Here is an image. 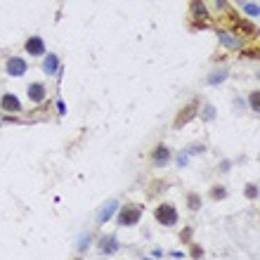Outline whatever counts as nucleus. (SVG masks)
<instances>
[{
  "label": "nucleus",
  "instance_id": "obj_9",
  "mask_svg": "<svg viewBox=\"0 0 260 260\" xmlns=\"http://www.w3.org/2000/svg\"><path fill=\"white\" fill-rule=\"evenodd\" d=\"M26 95H29V99H31V102L41 104V102H45V95H47V90H45L43 83H31V86L26 87Z\"/></svg>",
  "mask_w": 260,
  "mask_h": 260
},
{
  "label": "nucleus",
  "instance_id": "obj_20",
  "mask_svg": "<svg viewBox=\"0 0 260 260\" xmlns=\"http://www.w3.org/2000/svg\"><path fill=\"white\" fill-rule=\"evenodd\" d=\"M244 10L249 12V14H260V7L256 2H249V5H244Z\"/></svg>",
  "mask_w": 260,
  "mask_h": 260
},
{
  "label": "nucleus",
  "instance_id": "obj_8",
  "mask_svg": "<svg viewBox=\"0 0 260 260\" xmlns=\"http://www.w3.org/2000/svg\"><path fill=\"white\" fill-rule=\"evenodd\" d=\"M24 50L29 54H33V57H41V54H45V41L41 36H31V38H26Z\"/></svg>",
  "mask_w": 260,
  "mask_h": 260
},
{
  "label": "nucleus",
  "instance_id": "obj_24",
  "mask_svg": "<svg viewBox=\"0 0 260 260\" xmlns=\"http://www.w3.org/2000/svg\"><path fill=\"white\" fill-rule=\"evenodd\" d=\"M57 109H59V114H66V109H64V104H62V99H57Z\"/></svg>",
  "mask_w": 260,
  "mask_h": 260
},
{
  "label": "nucleus",
  "instance_id": "obj_21",
  "mask_svg": "<svg viewBox=\"0 0 260 260\" xmlns=\"http://www.w3.org/2000/svg\"><path fill=\"white\" fill-rule=\"evenodd\" d=\"M213 116H216V109H213V107H206V111H204V121H211Z\"/></svg>",
  "mask_w": 260,
  "mask_h": 260
},
{
  "label": "nucleus",
  "instance_id": "obj_4",
  "mask_svg": "<svg viewBox=\"0 0 260 260\" xmlns=\"http://www.w3.org/2000/svg\"><path fill=\"white\" fill-rule=\"evenodd\" d=\"M97 249H99V253H104V256H114V253L121 249V244H119V239H116V234H104V237L97 241Z\"/></svg>",
  "mask_w": 260,
  "mask_h": 260
},
{
  "label": "nucleus",
  "instance_id": "obj_19",
  "mask_svg": "<svg viewBox=\"0 0 260 260\" xmlns=\"http://www.w3.org/2000/svg\"><path fill=\"white\" fill-rule=\"evenodd\" d=\"M87 244H90V234H83V237H81V241H78V251H86Z\"/></svg>",
  "mask_w": 260,
  "mask_h": 260
},
{
  "label": "nucleus",
  "instance_id": "obj_23",
  "mask_svg": "<svg viewBox=\"0 0 260 260\" xmlns=\"http://www.w3.org/2000/svg\"><path fill=\"white\" fill-rule=\"evenodd\" d=\"M189 234H192V227H184L182 229V241H192V237H189Z\"/></svg>",
  "mask_w": 260,
  "mask_h": 260
},
{
  "label": "nucleus",
  "instance_id": "obj_10",
  "mask_svg": "<svg viewBox=\"0 0 260 260\" xmlns=\"http://www.w3.org/2000/svg\"><path fill=\"white\" fill-rule=\"evenodd\" d=\"M152 161L156 163V166H166V163L171 161V149H168L166 144H156L152 152Z\"/></svg>",
  "mask_w": 260,
  "mask_h": 260
},
{
  "label": "nucleus",
  "instance_id": "obj_7",
  "mask_svg": "<svg viewBox=\"0 0 260 260\" xmlns=\"http://www.w3.org/2000/svg\"><path fill=\"white\" fill-rule=\"evenodd\" d=\"M196 109H199V99H192V102H189V104H187V107H184L182 111L177 114V119H175V128H182V126H184V123H187L189 119H194V116H196Z\"/></svg>",
  "mask_w": 260,
  "mask_h": 260
},
{
  "label": "nucleus",
  "instance_id": "obj_1",
  "mask_svg": "<svg viewBox=\"0 0 260 260\" xmlns=\"http://www.w3.org/2000/svg\"><path fill=\"white\" fill-rule=\"evenodd\" d=\"M142 217V206H135V204H126V206L119 211L116 216V222L121 227H130V225H137Z\"/></svg>",
  "mask_w": 260,
  "mask_h": 260
},
{
  "label": "nucleus",
  "instance_id": "obj_6",
  "mask_svg": "<svg viewBox=\"0 0 260 260\" xmlns=\"http://www.w3.org/2000/svg\"><path fill=\"white\" fill-rule=\"evenodd\" d=\"M0 109H2V111H7V114H19V111H22V102H19L17 95L5 92V95L0 97Z\"/></svg>",
  "mask_w": 260,
  "mask_h": 260
},
{
  "label": "nucleus",
  "instance_id": "obj_18",
  "mask_svg": "<svg viewBox=\"0 0 260 260\" xmlns=\"http://www.w3.org/2000/svg\"><path fill=\"white\" fill-rule=\"evenodd\" d=\"M192 10L196 12V14H201V17H206L208 12H206V5L204 2H192Z\"/></svg>",
  "mask_w": 260,
  "mask_h": 260
},
{
  "label": "nucleus",
  "instance_id": "obj_22",
  "mask_svg": "<svg viewBox=\"0 0 260 260\" xmlns=\"http://www.w3.org/2000/svg\"><path fill=\"white\" fill-rule=\"evenodd\" d=\"M192 256H194V258H201V256H204V249H201V246H192Z\"/></svg>",
  "mask_w": 260,
  "mask_h": 260
},
{
  "label": "nucleus",
  "instance_id": "obj_17",
  "mask_svg": "<svg viewBox=\"0 0 260 260\" xmlns=\"http://www.w3.org/2000/svg\"><path fill=\"white\" fill-rule=\"evenodd\" d=\"M187 206H189V211H201V199H199V194L187 196Z\"/></svg>",
  "mask_w": 260,
  "mask_h": 260
},
{
  "label": "nucleus",
  "instance_id": "obj_15",
  "mask_svg": "<svg viewBox=\"0 0 260 260\" xmlns=\"http://www.w3.org/2000/svg\"><path fill=\"white\" fill-rule=\"evenodd\" d=\"M211 196H213L216 201H220V199H225V196H227V189H225L222 184H213V187H211Z\"/></svg>",
  "mask_w": 260,
  "mask_h": 260
},
{
  "label": "nucleus",
  "instance_id": "obj_26",
  "mask_svg": "<svg viewBox=\"0 0 260 260\" xmlns=\"http://www.w3.org/2000/svg\"><path fill=\"white\" fill-rule=\"evenodd\" d=\"M76 260H81V258H76Z\"/></svg>",
  "mask_w": 260,
  "mask_h": 260
},
{
  "label": "nucleus",
  "instance_id": "obj_2",
  "mask_svg": "<svg viewBox=\"0 0 260 260\" xmlns=\"http://www.w3.org/2000/svg\"><path fill=\"white\" fill-rule=\"evenodd\" d=\"M154 217H156V222L163 225V227H173L175 222H177V208L173 204H159V206L154 208Z\"/></svg>",
  "mask_w": 260,
  "mask_h": 260
},
{
  "label": "nucleus",
  "instance_id": "obj_5",
  "mask_svg": "<svg viewBox=\"0 0 260 260\" xmlns=\"http://www.w3.org/2000/svg\"><path fill=\"white\" fill-rule=\"evenodd\" d=\"M116 211H119V199H109L104 206L97 211V225H104L111 220V216H116Z\"/></svg>",
  "mask_w": 260,
  "mask_h": 260
},
{
  "label": "nucleus",
  "instance_id": "obj_16",
  "mask_svg": "<svg viewBox=\"0 0 260 260\" xmlns=\"http://www.w3.org/2000/svg\"><path fill=\"white\" fill-rule=\"evenodd\" d=\"M244 194H246V199H258L260 196V187L258 184H246V187H244Z\"/></svg>",
  "mask_w": 260,
  "mask_h": 260
},
{
  "label": "nucleus",
  "instance_id": "obj_3",
  "mask_svg": "<svg viewBox=\"0 0 260 260\" xmlns=\"http://www.w3.org/2000/svg\"><path fill=\"white\" fill-rule=\"evenodd\" d=\"M5 71H7V76L12 78H22L26 71H29V62L22 59V57H10L7 62H5Z\"/></svg>",
  "mask_w": 260,
  "mask_h": 260
},
{
  "label": "nucleus",
  "instance_id": "obj_25",
  "mask_svg": "<svg viewBox=\"0 0 260 260\" xmlns=\"http://www.w3.org/2000/svg\"><path fill=\"white\" fill-rule=\"evenodd\" d=\"M258 78H260V74H258Z\"/></svg>",
  "mask_w": 260,
  "mask_h": 260
},
{
  "label": "nucleus",
  "instance_id": "obj_13",
  "mask_svg": "<svg viewBox=\"0 0 260 260\" xmlns=\"http://www.w3.org/2000/svg\"><path fill=\"white\" fill-rule=\"evenodd\" d=\"M217 36H220V43L227 45V47H239V45H241L237 38H234V36H229V33H225V31H220Z\"/></svg>",
  "mask_w": 260,
  "mask_h": 260
},
{
  "label": "nucleus",
  "instance_id": "obj_14",
  "mask_svg": "<svg viewBox=\"0 0 260 260\" xmlns=\"http://www.w3.org/2000/svg\"><path fill=\"white\" fill-rule=\"evenodd\" d=\"M249 107L256 111V114H260V90H253V92H249Z\"/></svg>",
  "mask_w": 260,
  "mask_h": 260
},
{
  "label": "nucleus",
  "instance_id": "obj_12",
  "mask_svg": "<svg viewBox=\"0 0 260 260\" xmlns=\"http://www.w3.org/2000/svg\"><path fill=\"white\" fill-rule=\"evenodd\" d=\"M227 69H220V71H213V74H211V76H208V83H211V86H220V83H222V81H225V78H227Z\"/></svg>",
  "mask_w": 260,
  "mask_h": 260
},
{
  "label": "nucleus",
  "instance_id": "obj_11",
  "mask_svg": "<svg viewBox=\"0 0 260 260\" xmlns=\"http://www.w3.org/2000/svg\"><path fill=\"white\" fill-rule=\"evenodd\" d=\"M57 69H59V57L54 52H47L43 59V71L47 74V76H54L57 74Z\"/></svg>",
  "mask_w": 260,
  "mask_h": 260
}]
</instances>
